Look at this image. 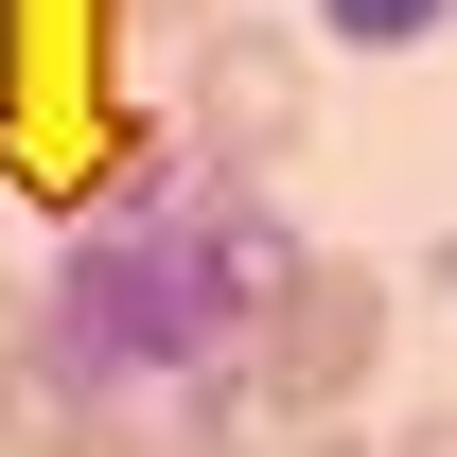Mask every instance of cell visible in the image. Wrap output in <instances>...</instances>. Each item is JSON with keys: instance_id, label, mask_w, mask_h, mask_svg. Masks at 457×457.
I'll use <instances>...</instances> for the list:
<instances>
[{"instance_id": "4", "label": "cell", "mask_w": 457, "mask_h": 457, "mask_svg": "<svg viewBox=\"0 0 457 457\" xmlns=\"http://www.w3.org/2000/svg\"><path fill=\"white\" fill-rule=\"evenodd\" d=\"M18 387H36V282H0V440H18ZM36 457V440H18Z\"/></svg>"}, {"instance_id": "2", "label": "cell", "mask_w": 457, "mask_h": 457, "mask_svg": "<svg viewBox=\"0 0 457 457\" xmlns=\"http://www.w3.org/2000/svg\"><path fill=\"white\" fill-rule=\"evenodd\" d=\"M159 123L194 141V159L264 176V159L299 141V36H282V18H194L176 71H159Z\"/></svg>"}, {"instance_id": "3", "label": "cell", "mask_w": 457, "mask_h": 457, "mask_svg": "<svg viewBox=\"0 0 457 457\" xmlns=\"http://www.w3.org/2000/svg\"><path fill=\"white\" fill-rule=\"evenodd\" d=\"M440 18H457V0H317V36H335V54H422Z\"/></svg>"}, {"instance_id": "7", "label": "cell", "mask_w": 457, "mask_h": 457, "mask_svg": "<svg viewBox=\"0 0 457 457\" xmlns=\"http://www.w3.org/2000/svg\"><path fill=\"white\" fill-rule=\"evenodd\" d=\"M123 18H141V36H194V18H228V0H123Z\"/></svg>"}, {"instance_id": "5", "label": "cell", "mask_w": 457, "mask_h": 457, "mask_svg": "<svg viewBox=\"0 0 457 457\" xmlns=\"http://www.w3.org/2000/svg\"><path fill=\"white\" fill-rule=\"evenodd\" d=\"M54 457H176V440H159V422H141V404H123V422H71Z\"/></svg>"}, {"instance_id": "6", "label": "cell", "mask_w": 457, "mask_h": 457, "mask_svg": "<svg viewBox=\"0 0 457 457\" xmlns=\"http://www.w3.org/2000/svg\"><path fill=\"white\" fill-rule=\"evenodd\" d=\"M370 457H457V404H422V422H387Z\"/></svg>"}, {"instance_id": "1", "label": "cell", "mask_w": 457, "mask_h": 457, "mask_svg": "<svg viewBox=\"0 0 457 457\" xmlns=\"http://www.w3.org/2000/svg\"><path fill=\"white\" fill-rule=\"evenodd\" d=\"M228 352H246V404L264 422H352L370 370H387V264L299 246V282L264 299V335H228Z\"/></svg>"}]
</instances>
